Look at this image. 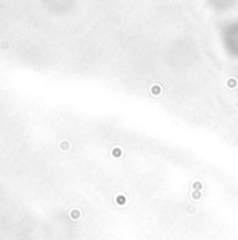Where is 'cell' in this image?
<instances>
[{"instance_id": "2", "label": "cell", "mask_w": 238, "mask_h": 240, "mask_svg": "<svg viewBox=\"0 0 238 240\" xmlns=\"http://www.w3.org/2000/svg\"><path fill=\"white\" fill-rule=\"evenodd\" d=\"M69 146H70V145H69V142H67V140H63V142H60V145H59V148H60V149H62V150H66V149H69Z\"/></svg>"}, {"instance_id": "1", "label": "cell", "mask_w": 238, "mask_h": 240, "mask_svg": "<svg viewBox=\"0 0 238 240\" xmlns=\"http://www.w3.org/2000/svg\"><path fill=\"white\" fill-rule=\"evenodd\" d=\"M9 48H10V44L7 42V41H1V44H0V49H1V51H7Z\"/></svg>"}]
</instances>
